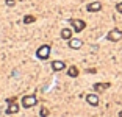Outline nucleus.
Returning a JSON list of instances; mask_svg holds the SVG:
<instances>
[{
    "label": "nucleus",
    "instance_id": "dca6fc26",
    "mask_svg": "<svg viewBox=\"0 0 122 117\" xmlns=\"http://www.w3.org/2000/svg\"><path fill=\"white\" fill-rule=\"evenodd\" d=\"M6 5L8 6H13V5H16V0H6Z\"/></svg>",
    "mask_w": 122,
    "mask_h": 117
},
{
    "label": "nucleus",
    "instance_id": "f03ea898",
    "mask_svg": "<svg viewBox=\"0 0 122 117\" xmlns=\"http://www.w3.org/2000/svg\"><path fill=\"white\" fill-rule=\"evenodd\" d=\"M6 103H8V108H6V114H16L19 111V105H17V102H16V98L14 97H10V98L6 100Z\"/></svg>",
    "mask_w": 122,
    "mask_h": 117
},
{
    "label": "nucleus",
    "instance_id": "f257e3e1",
    "mask_svg": "<svg viewBox=\"0 0 122 117\" xmlns=\"http://www.w3.org/2000/svg\"><path fill=\"white\" fill-rule=\"evenodd\" d=\"M36 56L39 58V59H47V58L50 56V45H47V44L41 45L39 49L36 50Z\"/></svg>",
    "mask_w": 122,
    "mask_h": 117
},
{
    "label": "nucleus",
    "instance_id": "423d86ee",
    "mask_svg": "<svg viewBox=\"0 0 122 117\" xmlns=\"http://www.w3.org/2000/svg\"><path fill=\"white\" fill-rule=\"evenodd\" d=\"M81 45H83V41H81V39H77V38L69 39V47H71L72 50H78V49H81Z\"/></svg>",
    "mask_w": 122,
    "mask_h": 117
},
{
    "label": "nucleus",
    "instance_id": "2eb2a0df",
    "mask_svg": "<svg viewBox=\"0 0 122 117\" xmlns=\"http://www.w3.org/2000/svg\"><path fill=\"white\" fill-rule=\"evenodd\" d=\"M116 10H117V13H121V14H122V2L116 5Z\"/></svg>",
    "mask_w": 122,
    "mask_h": 117
},
{
    "label": "nucleus",
    "instance_id": "f8f14e48",
    "mask_svg": "<svg viewBox=\"0 0 122 117\" xmlns=\"http://www.w3.org/2000/svg\"><path fill=\"white\" fill-rule=\"evenodd\" d=\"M67 75L71 78H77V77H78V69H77L75 66H71V67H69V70H67Z\"/></svg>",
    "mask_w": 122,
    "mask_h": 117
},
{
    "label": "nucleus",
    "instance_id": "6e6552de",
    "mask_svg": "<svg viewBox=\"0 0 122 117\" xmlns=\"http://www.w3.org/2000/svg\"><path fill=\"white\" fill-rule=\"evenodd\" d=\"M86 102L89 103L91 106H97V105H99V97H97V94H88Z\"/></svg>",
    "mask_w": 122,
    "mask_h": 117
},
{
    "label": "nucleus",
    "instance_id": "1a4fd4ad",
    "mask_svg": "<svg viewBox=\"0 0 122 117\" xmlns=\"http://www.w3.org/2000/svg\"><path fill=\"white\" fill-rule=\"evenodd\" d=\"M64 67H66V64L63 63V61H53V63H52V69H53L55 72H60V70H63Z\"/></svg>",
    "mask_w": 122,
    "mask_h": 117
},
{
    "label": "nucleus",
    "instance_id": "7ed1b4c3",
    "mask_svg": "<svg viewBox=\"0 0 122 117\" xmlns=\"http://www.w3.org/2000/svg\"><path fill=\"white\" fill-rule=\"evenodd\" d=\"M38 103V98H36V95H25L24 98H22V106L24 108H33Z\"/></svg>",
    "mask_w": 122,
    "mask_h": 117
},
{
    "label": "nucleus",
    "instance_id": "4468645a",
    "mask_svg": "<svg viewBox=\"0 0 122 117\" xmlns=\"http://www.w3.org/2000/svg\"><path fill=\"white\" fill-rule=\"evenodd\" d=\"M39 116H41V117H47V116H49V109H47V108H41Z\"/></svg>",
    "mask_w": 122,
    "mask_h": 117
},
{
    "label": "nucleus",
    "instance_id": "20e7f679",
    "mask_svg": "<svg viewBox=\"0 0 122 117\" xmlns=\"http://www.w3.org/2000/svg\"><path fill=\"white\" fill-rule=\"evenodd\" d=\"M107 39L108 41H111V42H117V41H121L122 39V31L117 28H113L110 30V33L107 34Z\"/></svg>",
    "mask_w": 122,
    "mask_h": 117
},
{
    "label": "nucleus",
    "instance_id": "0eeeda50",
    "mask_svg": "<svg viewBox=\"0 0 122 117\" xmlns=\"http://www.w3.org/2000/svg\"><path fill=\"white\" fill-rule=\"evenodd\" d=\"M86 10L89 11V13H97V11L102 10V3L100 2H91V3L86 6Z\"/></svg>",
    "mask_w": 122,
    "mask_h": 117
},
{
    "label": "nucleus",
    "instance_id": "f3484780",
    "mask_svg": "<svg viewBox=\"0 0 122 117\" xmlns=\"http://www.w3.org/2000/svg\"><path fill=\"white\" fill-rule=\"evenodd\" d=\"M119 117H122V111H121V112H119Z\"/></svg>",
    "mask_w": 122,
    "mask_h": 117
},
{
    "label": "nucleus",
    "instance_id": "ddd939ff",
    "mask_svg": "<svg viewBox=\"0 0 122 117\" xmlns=\"http://www.w3.org/2000/svg\"><path fill=\"white\" fill-rule=\"evenodd\" d=\"M33 22H35V16H25V17H24V24H33Z\"/></svg>",
    "mask_w": 122,
    "mask_h": 117
},
{
    "label": "nucleus",
    "instance_id": "9b49d317",
    "mask_svg": "<svg viewBox=\"0 0 122 117\" xmlns=\"http://www.w3.org/2000/svg\"><path fill=\"white\" fill-rule=\"evenodd\" d=\"M108 88H110V83H96L94 84V89H96L97 92H102V91H105Z\"/></svg>",
    "mask_w": 122,
    "mask_h": 117
},
{
    "label": "nucleus",
    "instance_id": "9d476101",
    "mask_svg": "<svg viewBox=\"0 0 122 117\" xmlns=\"http://www.w3.org/2000/svg\"><path fill=\"white\" fill-rule=\"evenodd\" d=\"M61 38L64 39V41L72 39V30L71 28H63V30H61Z\"/></svg>",
    "mask_w": 122,
    "mask_h": 117
},
{
    "label": "nucleus",
    "instance_id": "39448f33",
    "mask_svg": "<svg viewBox=\"0 0 122 117\" xmlns=\"http://www.w3.org/2000/svg\"><path fill=\"white\" fill-rule=\"evenodd\" d=\"M71 25H72V28H74V31H77V33L83 31L85 27H86V24L81 19H71Z\"/></svg>",
    "mask_w": 122,
    "mask_h": 117
}]
</instances>
